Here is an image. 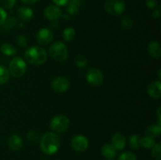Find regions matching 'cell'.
Here are the masks:
<instances>
[{
	"mask_svg": "<svg viewBox=\"0 0 161 160\" xmlns=\"http://www.w3.org/2000/svg\"><path fill=\"white\" fill-rule=\"evenodd\" d=\"M61 146V140L54 132L44 133L40 139V148L46 155H51L56 153Z\"/></svg>",
	"mask_w": 161,
	"mask_h": 160,
	"instance_id": "6da1fadb",
	"label": "cell"
},
{
	"mask_svg": "<svg viewBox=\"0 0 161 160\" xmlns=\"http://www.w3.org/2000/svg\"><path fill=\"white\" fill-rule=\"evenodd\" d=\"M25 60L32 65H41L47 61V51L40 46H31L25 51Z\"/></svg>",
	"mask_w": 161,
	"mask_h": 160,
	"instance_id": "7a4b0ae2",
	"label": "cell"
},
{
	"mask_svg": "<svg viewBox=\"0 0 161 160\" xmlns=\"http://www.w3.org/2000/svg\"><path fill=\"white\" fill-rule=\"evenodd\" d=\"M49 53L54 61L58 62H64L68 58L69 51L65 44L58 41L50 45Z\"/></svg>",
	"mask_w": 161,
	"mask_h": 160,
	"instance_id": "3957f363",
	"label": "cell"
},
{
	"mask_svg": "<svg viewBox=\"0 0 161 160\" xmlns=\"http://www.w3.org/2000/svg\"><path fill=\"white\" fill-rule=\"evenodd\" d=\"M27 70V64L21 57L16 56L11 60L9 64V72L14 77L19 78L23 76Z\"/></svg>",
	"mask_w": 161,
	"mask_h": 160,
	"instance_id": "277c9868",
	"label": "cell"
},
{
	"mask_svg": "<svg viewBox=\"0 0 161 160\" xmlns=\"http://www.w3.org/2000/svg\"><path fill=\"white\" fill-rule=\"evenodd\" d=\"M70 125V120L64 115L54 116L50 122V128L54 133H61L66 131Z\"/></svg>",
	"mask_w": 161,
	"mask_h": 160,
	"instance_id": "5b68a950",
	"label": "cell"
},
{
	"mask_svg": "<svg viewBox=\"0 0 161 160\" xmlns=\"http://www.w3.org/2000/svg\"><path fill=\"white\" fill-rule=\"evenodd\" d=\"M105 10L113 16H118L124 12L126 8L124 0H106L104 4Z\"/></svg>",
	"mask_w": 161,
	"mask_h": 160,
	"instance_id": "8992f818",
	"label": "cell"
},
{
	"mask_svg": "<svg viewBox=\"0 0 161 160\" xmlns=\"http://www.w3.org/2000/svg\"><path fill=\"white\" fill-rule=\"evenodd\" d=\"M86 80L91 85L94 86H98L103 83L104 76L102 72L99 69L93 67L87 71L86 75Z\"/></svg>",
	"mask_w": 161,
	"mask_h": 160,
	"instance_id": "52a82bcc",
	"label": "cell"
},
{
	"mask_svg": "<svg viewBox=\"0 0 161 160\" xmlns=\"http://www.w3.org/2000/svg\"><path fill=\"white\" fill-rule=\"evenodd\" d=\"M71 146L72 149L76 152H84L89 146V141L83 135H75L71 141Z\"/></svg>",
	"mask_w": 161,
	"mask_h": 160,
	"instance_id": "ba28073f",
	"label": "cell"
},
{
	"mask_svg": "<svg viewBox=\"0 0 161 160\" xmlns=\"http://www.w3.org/2000/svg\"><path fill=\"white\" fill-rule=\"evenodd\" d=\"M52 89L57 93H64L69 89L70 83L65 77L59 76L53 78L51 83Z\"/></svg>",
	"mask_w": 161,
	"mask_h": 160,
	"instance_id": "9c48e42d",
	"label": "cell"
},
{
	"mask_svg": "<svg viewBox=\"0 0 161 160\" xmlns=\"http://www.w3.org/2000/svg\"><path fill=\"white\" fill-rule=\"evenodd\" d=\"M53 39V33L50 29L47 28H42L36 35V41L39 45H47Z\"/></svg>",
	"mask_w": 161,
	"mask_h": 160,
	"instance_id": "30bf717a",
	"label": "cell"
},
{
	"mask_svg": "<svg viewBox=\"0 0 161 160\" xmlns=\"http://www.w3.org/2000/svg\"><path fill=\"white\" fill-rule=\"evenodd\" d=\"M61 9L56 5H50L44 10V17L47 20L55 21L61 17Z\"/></svg>",
	"mask_w": 161,
	"mask_h": 160,
	"instance_id": "8fae6325",
	"label": "cell"
},
{
	"mask_svg": "<svg viewBox=\"0 0 161 160\" xmlns=\"http://www.w3.org/2000/svg\"><path fill=\"white\" fill-rule=\"evenodd\" d=\"M112 145L114 147V148L116 151H121L125 147L126 143V137L123 133H116L112 136Z\"/></svg>",
	"mask_w": 161,
	"mask_h": 160,
	"instance_id": "7c38bea8",
	"label": "cell"
},
{
	"mask_svg": "<svg viewBox=\"0 0 161 160\" xmlns=\"http://www.w3.org/2000/svg\"><path fill=\"white\" fill-rule=\"evenodd\" d=\"M148 94L152 98L159 99L161 96V83L160 81H153L149 85L147 89Z\"/></svg>",
	"mask_w": 161,
	"mask_h": 160,
	"instance_id": "4fadbf2b",
	"label": "cell"
},
{
	"mask_svg": "<svg viewBox=\"0 0 161 160\" xmlns=\"http://www.w3.org/2000/svg\"><path fill=\"white\" fill-rule=\"evenodd\" d=\"M8 146L12 151L17 152L23 147V141L19 135L13 134L8 140Z\"/></svg>",
	"mask_w": 161,
	"mask_h": 160,
	"instance_id": "5bb4252c",
	"label": "cell"
},
{
	"mask_svg": "<svg viewBox=\"0 0 161 160\" xmlns=\"http://www.w3.org/2000/svg\"><path fill=\"white\" fill-rule=\"evenodd\" d=\"M33 15H34V13L32 9L28 6H20L17 9V17L24 21H28L31 20Z\"/></svg>",
	"mask_w": 161,
	"mask_h": 160,
	"instance_id": "9a60e30c",
	"label": "cell"
},
{
	"mask_svg": "<svg viewBox=\"0 0 161 160\" xmlns=\"http://www.w3.org/2000/svg\"><path fill=\"white\" fill-rule=\"evenodd\" d=\"M83 6V0H69L67 4V12L70 15H76Z\"/></svg>",
	"mask_w": 161,
	"mask_h": 160,
	"instance_id": "2e32d148",
	"label": "cell"
},
{
	"mask_svg": "<svg viewBox=\"0 0 161 160\" xmlns=\"http://www.w3.org/2000/svg\"><path fill=\"white\" fill-rule=\"evenodd\" d=\"M148 52L152 57L158 59L161 56V46L158 42L152 41L148 45Z\"/></svg>",
	"mask_w": 161,
	"mask_h": 160,
	"instance_id": "e0dca14e",
	"label": "cell"
},
{
	"mask_svg": "<svg viewBox=\"0 0 161 160\" xmlns=\"http://www.w3.org/2000/svg\"><path fill=\"white\" fill-rule=\"evenodd\" d=\"M102 155L107 159H111V158H114L116 155V150L114 148L112 144H104L101 149Z\"/></svg>",
	"mask_w": 161,
	"mask_h": 160,
	"instance_id": "ac0fdd59",
	"label": "cell"
},
{
	"mask_svg": "<svg viewBox=\"0 0 161 160\" xmlns=\"http://www.w3.org/2000/svg\"><path fill=\"white\" fill-rule=\"evenodd\" d=\"M161 133V125L160 122H158L157 123H153L149 125L146 131V135H149L153 137L158 136Z\"/></svg>",
	"mask_w": 161,
	"mask_h": 160,
	"instance_id": "d6986e66",
	"label": "cell"
},
{
	"mask_svg": "<svg viewBox=\"0 0 161 160\" xmlns=\"http://www.w3.org/2000/svg\"><path fill=\"white\" fill-rule=\"evenodd\" d=\"M128 144L130 148L133 150H138L141 147V136L138 134H133L129 137Z\"/></svg>",
	"mask_w": 161,
	"mask_h": 160,
	"instance_id": "ffe728a7",
	"label": "cell"
},
{
	"mask_svg": "<svg viewBox=\"0 0 161 160\" xmlns=\"http://www.w3.org/2000/svg\"><path fill=\"white\" fill-rule=\"evenodd\" d=\"M0 50H1L2 53L8 56H12L17 53V49L13 45L9 43H4L1 45L0 47Z\"/></svg>",
	"mask_w": 161,
	"mask_h": 160,
	"instance_id": "44dd1931",
	"label": "cell"
},
{
	"mask_svg": "<svg viewBox=\"0 0 161 160\" xmlns=\"http://www.w3.org/2000/svg\"><path fill=\"white\" fill-rule=\"evenodd\" d=\"M156 144L155 137L149 135H146L143 137H141V145L146 148H152Z\"/></svg>",
	"mask_w": 161,
	"mask_h": 160,
	"instance_id": "7402d4cb",
	"label": "cell"
},
{
	"mask_svg": "<svg viewBox=\"0 0 161 160\" xmlns=\"http://www.w3.org/2000/svg\"><path fill=\"white\" fill-rule=\"evenodd\" d=\"M9 75L10 74H9V69L4 65L0 64V85L7 83L9 78Z\"/></svg>",
	"mask_w": 161,
	"mask_h": 160,
	"instance_id": "603a6c76",
	"label": "cell"
},
{
	"mask_svg": "<svg viewBox=\"0 0 161 160\" xmlns=\"http://www.w3.org/2000/svg\"><path fill=\"white\" fill-rule=\"evenodd\" d=\"M75 37V31L72 28H67L63 31V38L66 42L73 40Z\"/></svg>",
	"mask_w": 161,
	"mask_h": 160,
	"instance_id": "cb8c5ba5",
	"label": "cell"
},
{
	"mask_svg": "<svg viewBox=\"0 0 161 160\" xmlns=\"http://www.w3.org/2000/svg\"><path fill=\"white\" fill-rule=\"evenodd\" d=\"M75 64L80 68H84L87 65V59L83 55H77L75 59Z\"/></svg>",
	"mask_w": 161,
	"mask_h": 160,
	"instance_id": "d4e9b609",
	"label": "cell"
},
{
	"mask_svg": "<svg viewBox=\"0 0 161 160\" xmlns=\"http://www.w3.org/2000/svg\"><path fill=\"white\" fill-rule=\"evenodd\" d=\"M17 19L14 17H10L9 18H6V21H5L4 24H3V28L6 30H11L17 25Z\"/></svg>",
	"mask_w": 161,
	"mask_h": 160,
	"instance_id": "484cf974",
	"label": "cell"
},
{
	"mask_svg": "<svg viewBox=\"0 0 161 160\" xmlns=\"http://www.w3.org/2000/svg\"><path fill=\"white\" fill-rule=\"evenodd\" d=\"M133 20L129 17H124L121 20V26L126 30H130L133 27Z\"/></svg>",
	"mask_w": 161,
	"mask_h": 160,
	"instance_id": "4316f807",
	"label": "cell"
},
{
	"mask_svg": "<svg viewBox=\"0 0 161 160\" xmlns=\"http://www.w3.org/2000/svg\"><path fill=\"white\" fill-rule=\"evenodd\" d=\"M118 160H138L136 155L130 152H125L120 154Z\"/></svg>",
	"mask_w": 161,
	"mask_h": 160,
	"instance_id": "83f0119b",
	"label": "cell"
},
{
	"mask_svg": "<svg viewBox=\"0 0 161 160\" xmlns=\"http://www.w3.org/2000/svg\"><path fill=\"white\" fill-rule=\"evenodd\" d=\"M152 155L155 159L160 160L161 159V151H160V144H156L153 147H152Z\"/></svg>",
	"mask_w": 161,
	"mask_h": 160,
	"instance_id": "f1b7e54d",
	"label": "cell"
},
{
	"mask_svg": "<svg viewBox=\"0 0 161 160\" xmlns=\"http://www.w3.org/2000/svg\"><path fill=\"white\" fill-rule=\"evenodd\" d=\"M15 40H16V43H17L19 46L23 47V48H25V47L27 46L28 41H27L26 37H25V35H19L18 36H17Z\"/></svg>",
	"mask_w": 161,
	"mask_h": 160,
	"instance_id": "f546056e",
	"label": "cell"
},
{
	"mask_svg": "<svg viewBox=\"0 0 161 160\" xmlns=\"http://www.w3.org/2000/svg\"><path fill=\"white\" fill-rule=\"evenodd\" d=\"M39 138V134L36 130H31L27 133V139L31 142L37 141Z\"/></svg>",
	"mask_w": 161,
	"mask_h": 160,
	"instance_id": "4dcf8cb0",
	"label": "cell"
},
{
	"mask_svg": "<svg viewBox=\"0 0 161 160\" xmlns=\"http://www.w3.org/2000/svg\"><path fill=\"white\" fill-rule=\"evenodd\" d=\"M16 3V0H0V3H1L3 8L5 9H10L14 6Z\"/></svg>",
	"mask_w": 161,
	"mask_h": 160,
	"instance_id": "1f68e13d",
	"label": "cell"
},
{
	"mask_svg": "<svg viewBox=\"0 0 161 160\" xmlns=\"http://www.w3.org/2000/svg\"><path fill=\"white\" fill-rule=\"evenodd\" d=\"M6 18H7V14H6V12L4 10V9H3V7L0 6V27L3 26Z\"/></svg>",
	"mask_w": 161,
	"mask_h": 160,
	"instance_id": "d6a6232c",
	"label": "cell"
},
{
	"mask_svg": "<svg viewBox=\"0 0 161 160\" xmlns=\"http://www.w3.org/2000/svg\"><path fill=\"white\" fill-rule=\"evenodd\" d=\"M145 3L149 9H155L158 5L157 0H145Z\"/></svg>",
	"mask_w": 161,
	"mask_h": 160,
	"instance_id": "836d02e7",
	"label": "cell"
},
{
	"mask_svg": "<svg viewBox=\"0 0 161 160\" xmlns=\"http://www.w3.org/2000/svg\"><path fill=\"white\" fill-rule=\"evenodd\" d=\"M54 4L58 6H64L68 4L69 0H52Z\"/></svg>",
	"mask_w": 161,
	"mask_h": 160,
	"instance_id": "e575fe53",
	"label": "cell"
},
{
	"mask_svg": "<svg viewBox=\"0 0 161 160\" xmlns=\"http://www.w3.org/2000/svg\"><path fill=\"white\" fill-rule=\"evenodd\" d=\"M153 18H156V19H158L159 17H160V9H155V10L153 11Z\"/></svg>",
	"mask_w": 161,
	"mask_h": 160,
	"instance_id": "d590c367",
	"label": "cell"
},
{
	"mask_svg": "<svg viewBox=\"0 0 161 160\" xmlns=\"http://www.w3.org/2000/svg\"><path fill=\"white\" fill-rule=\"evenodd\" d=\"M38 0H21V2L23 3L26 5H33L37 2Z\"/></svg>",
	"mask_w": 161,
	"mask_h": 160,
	"instance_id": "8d00e7d4",
	"label": "cell"
},
{
	"mask_svg": "<svg viewBox=\"0 0 161 160\" xmlns=\"http://www.w3.org/2000/svg\"><path fill=\"white\" fill-rule=\"evenodd\" d=\"M157 115H158V122H160V107H159L158 110H157Z\"/></svg>",
	"mask_w": 161,
	"mask_h": 160,
	"instance_id": "74e56055",
	"label": "cell"
}]
</instances>
